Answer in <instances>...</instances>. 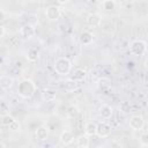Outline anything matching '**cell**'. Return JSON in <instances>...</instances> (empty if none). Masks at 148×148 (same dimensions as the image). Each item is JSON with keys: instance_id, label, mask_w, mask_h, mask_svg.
<instances>
[{"instance_id": "obj_1", "label": "cell", "mask_w": 148, "mask_h": 148, "mask_svg": "<svg viewBox=\"0 0 148 148\" xmlns=\"http://www.w3.org/2000/svg\"><path fill=\"white\" fill-rule=\"evenodd\" d=\"M37 90L36 83L31 79H23L17 86V95L22 98H30Z\"/></svg>"}, {"instance_id": "obj_2", "label": "cell", "mask_w": 148, "mask_h": 148, "mask_svg": "<svg viewBox=\"0 0 148 148\" xmlns=\"http://www.w3.org/2000/svg\"><path fill=\"white\" fill-rule=\"evenodd\" d=\"M53 68H54V72L57 74H59V75H67V74H69V72L72 69V62L66 57H59V58H57L54 60Z\"/></svg>"}, {"instance_id": "obj_3", "label": "cell", "mask_w": 148, "mask_h": 148, "mask_svg": "<svg viewBox=\"0 0 148 148\" xmlns=\"http://www.w3.org/2000/svg\"><path fill=\"white\" fill-rule=\"evenodd\" d=\"M130 53L134 57H141L147 52V43L142 39H134L130 44Z\"/></svg>"}, {"instance_id": "obj_4", "label": "cell", "mask_w": 148, "mask_h": 148, "mask_svg": "<svg viewBox=\"0 0 148 148\" xmlns=\"http://www.w3.org/2000/svg\"><path fill=\"white\" fill-rule=\"evenodd\" d=\"M111 125L108 124L106 121H101L98 124H96V135L101 139H105L109 138L111 135Z\"/></svg>"}, {"instance_id": "obj_5", "label": "cell", "mask_w": 148, "mask_h": 148, "mask_svg": "<svg viewBox=\"0 0 148 148\" xmlns=\"http://www.w3.org/2000/svg\"><path fill=\"white\" fill-rule=\"evenodd\" d=\"M45 16L49 21H58L61 16V9L57 5H50L45 9Z\"/></svg>"}, {"instance_id": "obj_6", "label": "cell", "mask_w": 148, "mask_h": 148, "mask_svg": "<svg viewBox=\"0 0 148 148\" xmlns=\"http://www.w3.org/2000/svg\"><path fill=\"white\" fill-rule=\"evenodd\" d=\"M35 34H36V30L31 23H25L20 28V35L23 39H30L35 36Z\"/></svg>"}, {"instance_id": "obj_7", "label": "cell", "mask_w": 148, "mask_h": 148, "mask_svg": "<svg viewBox=\"0 0 148 148\" xmlns=\"http://www.w3.org/2000/svg\"><path fill=\"white\" fill-rule=\"evenodd\" d=\"M145 126V119L140 114L132 116L130 118V127L134 131H141Z\"/></svg>"}, {"instance_id": "obj_8", "label": "cell", "mask_w": 148, "mask_h": 148, "mask_svg": "<svg viewBox=\"0 0 148 148\" xmlns=\"http://www.w3.org/2000/svg\"><path fill=\"white\" fill-rule=\"evenodd\" d=\"M35 135H36V139L39 140V141H46L49 139V135H50V131H49V127L45 126V125H40L36 128L35 131Z\"/></svg>"}, {"instance_id": "obj_9", "label": "cell", "mask_w": 148, "mask_h": 148, "mask_svg": "<svg viewBox=\"0 0 148 148\" xmlns=\"http://www.w3.org/2000/svg\"><path fill=\"white\" fill-rule=\"evenodd\" d=\"M59 140H60V142H61L62 145L67 146V145H71V143L74 142L75 136H74V133H73V132H71V131H68V130H65V131H62V132L60 133Z\"/></svg>"}, {"instance_id": "obj_10", "label": "cell", "mask_w": 148, "mask_h": 148, "mask_svg": "<svg viewBox=\"0 0 148 148\" xmlns=\"http://www.w3.org/2000/svg\"><path fill=\"white\" fill-rule=\"evenodd\" d=\"M79 40L83 46H88L92 43L94 35H92V32H90L88 30H83V31H81V34L79 36Z\"/></svg>"}, {"instance_id": "obj_11", "label": "cell", "mask_w": 148, "mask_h": 148, "mask_svg": "<svg viewBox=\"0 0 148 148\" xmlns=\"http://www.w3.org/2000/svg\"><path fill=\"white\" fill-rule=\"evenodd\" d=\"M102 23V16L98 14V13H92V14H89L88 17H87V24L91 28H96V27H99Z\"/></svg>"}, {"instance_id": "obj_12", "label": "cell", "mask_w": 148, "mask_h": 148, "mask_svg": "<svg viewBox=\"0 0 148 148\" xmlns=\"http://www.w3.org/2000/svg\"><path fill=\"white\" fill-rule=\"evenodd\" d=\"M40 97L44 102L46 103H50V102H53L57 97V91L54 89H51V88H46L44 89L42 92H40Z\"/></svg>"}, {"instance_id": "obj_13", "label": "cell", "mask_w": 148, "mask_h": 148, "mask_svg": "<svg viewBox=\"0 0 148 148\" xmlns=\"http://www.w3.org/2000/svg\"><path fill=\"white\" fill-rule=\"evenodd\" d=\"M14 79L10 75H1L0 76V88L3 90H8L13 87Z\"/></svg>"}, {"instance_id": "obj_14", "label": "cell", "mask_w": 148, "mask_h": 148, "mask_svg": "<svg viewBox=\"0 0 148 148\" xmlns=\"http://www.w3.org/2000/svg\"><path fill=\"white\" fill-rule=\"evenodd\" d=\"M87 71L83 69V68H76L74 69V72L72 73L71 75V80L75 81V82H80V81H83L86 77H87Z\"/></svg>"}, {"instance_id": "obj_15", "label": "cell", "mask_w": 148, "mask_h": 148, "mask_svg": "<svg viewBox=\"0 0 148 148\" xmlns=\"http://www.w3.org/2000/svg\"><path fill=\"white\" fill-rule=\"evenodd\" d=\"M98 113H99V117L102 119H110L113 114V109H112V106H110L108 104H103L99 108Z\"/></svg>"}, {"instance_id": "obj_16", "label": "cell", "mask_w": 148, "mask_h": 148, "mask_svg": "<svg viewBox=\"0 0 148 148\" xmlns=\"http://www.w3.org/2000/svg\"><path fill=\"white\" fill-rule=\"evenodd\" d=\"M25 58H27L28 61L35 62V61H37L38 58H39V51H38L37 49H35V47H30V49L27 51V53H25Z\"/></svg>"}, {"instance_id": "obj_17", "label": "cell", "mask_w": 148, "mask_h": 148, "mask_svg": "<svg viewBox=\"0 0 148 148\" xmlns=\"http://www.w3.org/2000/svg\"><path fill=\"white\" fill-rule=\"evenodd\" d=\"M96 84H97V88H98V89H101V90H106V89H109V88L111 87V80H110L109 77H106V76H102V77H99V79L97 80Z\"/></svg>"}, {"instance_id": "obj_18", "label": "cell", "mask_w": 148, "mask_h": 148, "mask_svg": "<svg viewBox=\"0 0 148 148\" xmlns=\"http://www.w3.org/2000/svg\"><path fill=\"white\" fill-rule=\"evenodd\" d=\"M84 133H86V135H89V136L96 135V123H94V121L87 123L84 126Z\"/></svg>"}, {"instance_id": "obj_19", "label": "cell", "mask_w": 148, "mask_h": 148, "mask_svg": "<svg viewBox=\"0 0 148 148\" xmlns=\"http://www.w3.org/2000/svg\"><path fill=\"white\" fill-rule=\"evenodd\" d=\"M14 121H15V118L13 116H10L9 113L6 114V116H2V118H1V123L6 127H9V125H12Z\"/></svg>"}, {"instance_id": "obj_20", "label": "cell", "mask_w": 148, "mask_h": 148, "mask_svg": "<svg viewBox=\"0 0 148 148\" xmlns=\"http://www.w3.org/2000/svg\"><path fill=\"white\" fill-rule=\"evenodd\" d=\"M116 5H117V2L114 0H104V1H102V7H103V9H106V10L114 9Z\"/></svg>"}, {"instance_id": "obj_21", "label": "cell", "mask_w": 148, "mask_h": 148, "mask_svg": "<svg viewBox=\"0 0 148 148\" xmlns=\"http://www.w3.org/2000/svg\"><path fill=\"white\" fill-rule=\"evenodd\" d=\"M77 113H79V110H77L76 106H74V105L68 106V109H67V116H68V117L74 118V117L77 116Z\"/></svg>"}, {"instance_id": "obj_22", "label": "cell", "mask_w": 148, "mask_h": 148, "mask_svg": "<svg viewBox=\"0 0 148 148\" xmlns=\"http://www.w3.org/2000/svg\"><path fill=\"white\" fill-rule=\"evenodd\" d=\"M119 109L123 113H128L131 112V104L128 102H121L119 105Z\"/></svg>"}, {"instance_id": "obj_23", "label": "cell", "mask_w": 148, "mask_h": 148, "mask_svg": "<svg viewBox=\"0 0 148 148\" xmlns=\"http://www.w3.org/2000/svg\"><path fill=\"white\" fill-rule=\"evenodd\" d=\"M66 87H67V89L69 91H74V89H76V87H77V82H75V81H73V80L69 79L66 82Z\"/></svg>"}, {"instance_id": "obj_24", "label": "cell", "mask_w": 148, "mask_h": 148, "mask_svg": "<svg viewBox=\"0 0 148 148\" xmlns=\"http://www.w3.org/2000/svg\"><path fill=\"white\" fill-rule=\"evenodd\" d=\"M77 143H79V146H88V143H89L88 135H81L77 139Z\"/></svg>"}, {"instance_id": "obj_25", "label": "cell", "mask_w": 148, "mask_h": 148, "mask_svg": "<svg viewBox=\"0 0 148 148\" xmlns=\"http://www.w3.org/2000/svg\"><path fill=\"white\" fill-rule=\"evenodd\" d=\"M140 142H141L142 146H148V135H147L146 132L142 133V135H141V138H140Z\"/></svg>"}, {"instance_id": "obj_26", "label": "cell", "mask_w": 148, "mask_h": 148, "mask_svg": "<svg viewBox=\"0 0 148 148\" xmlns=\"http://www.w3.org/2000/svg\"><path fill=\"white\" fill-rule=\"evenodd\" d=\"M8 128H9L10 131H14V132H15V131H18V130H20V123H18L17 120H15L12 125H9Z\"/></svg>"}, {"instance_id": "obj_27", "label": "cell", "mask_w": 148, "mask_h": 148, "mask_svg": "<svg viewBox=\"0 0 148 148\" xmlns=\"http://www.w3.org/2000/svg\"><path fill=\"white\" fill-rule=\"evenodd\" d=\"M5 34H6V30H5V27L0 24V38H2V37L5 36Z\"/></svg>"}, {"instance_id": "obj_28", "label": "cell", "mask_w": 148, "mask_h": 148, "mask_svg": "<svg viewBox=\"0 0 148 148\" xmlns=\"http://www.w3.org/2000/svg\"><path fill=\"white\" fill-rule=\"evenodd\" d=\"M5 21V13L2 12V10H0V24H1V22H3Z\"/></svg>"}, {"instance_id": "obj_29", "label": "cell", "mask_w": 148, "mask_h": 148, "mask_svg": "<svg viewBox=\"0 0 148 148\" xmlns=\"http://www.w3.org/2000/svg\"><path fill=\"white\" fill-rule=\"evenodd\" d=\"M0 148H7V147H6V145H5L2 141H0Z\"/></svg>"}, {"instance_id": "obj_30", "label": "cell", "mask_w": 148, "mask_h": 148, "mask_svg": "<svg viewBox=\"0 0 148 148\" xmlns=\"http://www.w3.org/2000/svg\"><path fill=\"white\" fill-rule=\"evenodd\" d=\"M77 148H90L89 146H77Z\"/></svg>"}]
</instances>
